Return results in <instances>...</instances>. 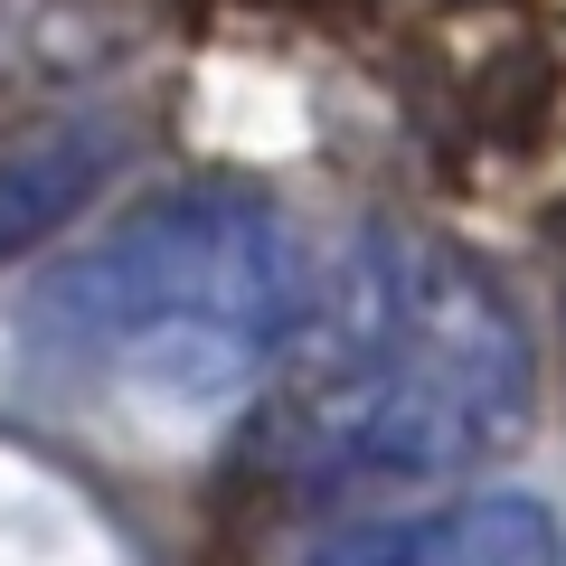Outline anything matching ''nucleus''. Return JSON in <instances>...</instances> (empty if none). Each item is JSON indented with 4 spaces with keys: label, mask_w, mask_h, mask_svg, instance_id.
Returning <instances> with one entry per match:
<instances>
[{
    "label": "nucleus",
    "mask_w": 566,
    "mask_h": 566,
    "mask_svg": "<svg viewBox=\"0 0 566 566\" xmlns=\"http://www.w3.org/2000/svg\"><path fill=\"white\" fill-rule=\"evenodd\" d=\"M528 322L482 255L416 227H368L303 293L245 453L293 491L424 482L501 453L528 424Z\"/></svg>",
    "instance_id": "nucleus-1"
},
{
    "label": "nucleus",
    "mask_w": 566,
    "mask_h": 566,
    "mask_svg": "<svg viewBox=\"0 0 566 566\" xmlns=\"http://www.w3.org/2000/svg\"><path fill=\"white\" fill-rule=\"evenodd\" d=\"M303 245L255 189H170L66 245L29 293V349L123 397L218 406L274 378L303 322Z\"/></svg>",
    "instance_id": "nucleus-2"
},
{
    "label": "nucleus",
    "mask_w": 566,
    "mask_h": 566,
    "mask_svg": "<svg viewBox=\"0 0 566 566\" xmlns=\"http://www.w3.org/2000/svg\"><path fill=\"white\" fill-rule=\"evenodd\" d=\"M303 566H566V528L528 491H482V501L359 520L340 538H322Z\"/></svg>",
    "instance_id": "nucleus-3"
},
{
    "label": "nucleus",
    "mask_w": 566,
    "mask_h": 566,
    "mask_svg": "<svg viewBox=\"0 0 566 566\" xmlns=\"http://www.w3.org/2000/svg\"><path fill=\"white\" fill-rule=\"evenodd\" d=\"M104 161H114L104 133H48V142H29L20 161H0V255L57 237V227L104 189Z\"/></svg>",
    "instance_id": "nucleus-4"
}]
</instances>
